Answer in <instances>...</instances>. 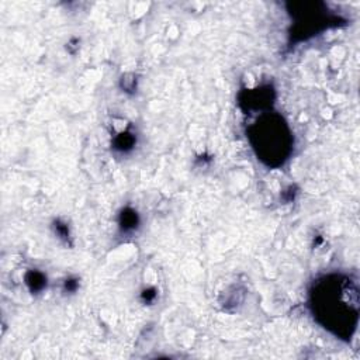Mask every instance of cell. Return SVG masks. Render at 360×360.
Wrapping results in <instances>:
<instances>
[{"mask_svg": "<svg viewBox=\"0 0 360 360\" xmlns=\"http://www.w3.org/2000/svg\"><path fill=\"white\" fill-rule=\"evenodd\" d=\"M314 311L325 328L335 333L350 335L357 318V291L350 280L342 277L325 278L314 291Z\"/></svg>", "mask_w": 360, "mask_h": 360, "instance_id": "1", "label": "cell"}, {"mask_svg": "<svg viewBox=\"0 0 360 360\" xmlns=\"http://www.w3.org/2000/svg\"><path fill=\"white\" fill-rule=\"evenodd\" d=\"M253 148L267 165H280L290 152V132L280 118H262L252 132Z\"/></svg>", "mask_w": 360, "mask_h": 360, "instance_id": "2", "label": "cell"}]
</instances>
